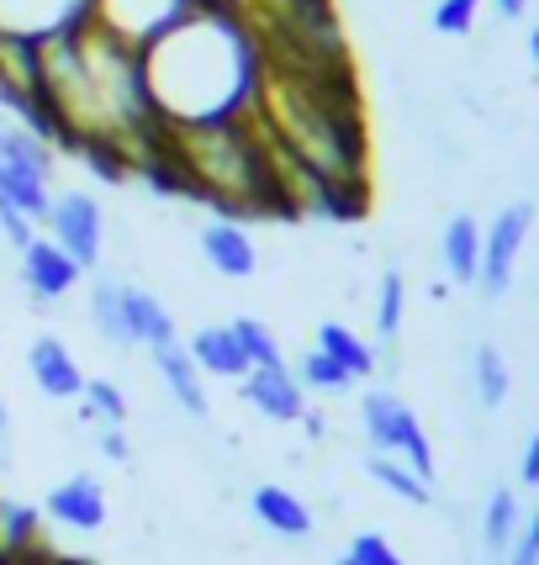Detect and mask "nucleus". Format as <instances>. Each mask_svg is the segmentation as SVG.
<instances>
[{
    "label": "nucleus",
    "instance_id": "obj_11",
    "mask_svg": "<svg viewBox=\"0 0 539 565\" xmlns=\"http://www.w3.org/2000/svg\"><path fill=\"white\" fill-rule=\"evenodd\" d=\"M27 370H32V381H38V392L53 396V402H74V396L85 392V370H80V360L70 354V344L64 339H38V344L27 349Z\"/></svg>",
    "mask_w": 539,
    "mask_h": 565
},
{
    "label": "nucleus",
    "instance_id": "obj_10",
    "mask_svg": "<svg viewBox=\"0 0 539 565\" xmlns=\"http://www.w3.org/2000/svg\"><path fill=\"white\" fill-rule=\"evenodd\" d=\"M17 254H22L27 291L38 296V301H59V296H70L74 286H80V275H85L64 248L53 244V238H32V244L17 248Z\"/></svg>",
    "mask_w": 539,
    "mask_h": 565
},
{
    "label": "nucleus",
    "instance_id": "obj_24",
    "mask_svg": "<svg viewBox=\"0 0 539 565\" xmlns=\"http://www.w3.org/2000/svg\"><path fill=\"white\" fill-rule=\"evenodd\" d=\"M402 307H408V280H402L397 270H387L381 275V286H376V333H381V339H397Z\"/></svg>",
    "mask_w": 539,
    "mask_h": 565
},
{
    "label": "nucleus",
    "instance_id": "obj_4",
    "mask_svg": "<svg viewBox=\"0 0 539 565\" xmlns=\"http://www.w3.org/2000/svg\"><path fill=\"white\" fill-rule=\"evenodd\" d=\"M201 0H91L85 22L101 26L106 38H117L127 49L144 53L148 43H159L175 22H186Z\"/></svg>",
    "mask_w": 539,
    "mask_h": 565
},
{
    "label": "nucleus",
    "instance_id": "obj_14",
    "mask_svg": "<svg viewBox=\"0 0 539 565\" xmlns=\"http://www.w3.org/2000/svg\"><path fill=\"white\" fill-rule=\"evenodd\" d=\"M123 318H127V339H133V344H144V349L175 344L170 307L154 291H144V286H123Z\"/></svg>",
    "mask_w": 539,
    "mask_h": 565
},
{
    "label": "nucleus",
    "instance_id": "obj_20",
    "mask_svg": "<svg viewBox=\"0 0 539 565\" xmlns=\"http://www.w3.org/2000/svg\"><path fill=\"white\" fill-rule=\"evenodd\" d=\"M91 322L106 344H133L127 339V318H123V280H96L91 291Z\"/></svg>",
    "mask_w": 539,
    "mask_h": 565
},
{
    "label": "nucleus",
    "instance_id": "obj_38",
    "mask_svg": "<svg viewBox=\"0 0 539 565\" xmlns=\"http://www.w3.org/2000/svg\"><path fill=\"white\" fill-rule=\"evenodd\" d=\"M339 565H355V561H349V555H344V561H339Z\"/></svg>",
    "mask_w": 539,
    "mask_h": 565
},
{
    "label": "nucleus",
    "instance_id": "obj_31",
    "mask_svg": "<svg viewBox=\"0 0 539 565\" xmlns=\"http://www.w3.org/2000/svg\"><path fill=\"white\" fill-rule=\"evenodd\" d=\"M101 455H106V460H127V434L123 428H101Z\"/></svg>",
    "mask_w": 539,
    "mask_h": 565
},
{
    "label": "nucleus",
    "instance_id": "obj_5",
    "mask_svg": "<svg viewBox=\"0 0 539 565\" xmlns=\"http://www.w3.org/2000/svg\"><path fill=\"white\" fill-rule=\"evenodd\" d=\"M43 227H49V238L70 254L80 270H96L101 233H106V217H101V201L96 196H85V191H59V196L49 201V217H43Z\"/></svg>",
    "mask_w": 539,
    "mask_h": 565
},
{
    "label": "nucleus",
    "instance_id": "obj_9",
    "mask_svg": "<svg viewBox=\"0 0 539 565\" xmlns=\"http://www.w3.org/2000/svg\"><path fill=\"white\" fill-rule=\"evenodd\" d=\"M91 17V0H0V32L17 38H53L64 26H80Z\"/></svg>",
    "mask_w": 539,
    "mask_h": 565
},
{
    "label": "nucleus",
    "instance_id": "obj_34",
    "mask_svg": "<svg viewBox=\"0 0 539 565\" xmlns=\"http://www.w3.org/2000/svg\"><path fill=\"white\" fill-rule=\"evenodd\" d=\"M497 11L503 17H524V0H497Z\"/></svg>",
    "mask_w": 539,
    "mask_h": 565
},
{
    "label": "nucleus",
    "instance_id": "obj_2",
    "mask_svg": "<svg viewBox=\"0 0 539 565\" xmlns=\"http://www.w3.org/2000/svg\"><path fill=\"white\" fill-rule=\"evenodd\" d=\"M159 143L180 170L186 196H201L222 206L228 217H260V212H286L281 201V180L270 164L265 132L254 122V106L233 122H197V127H170L159 132Z\"/></svg>",
    "mask_w": 539,
    "mask_h": 565
},
{
    "label": "nucleus",
    "instance_id": "obj_27",
    "mask_svg": "<svg viewBox=\"0 0 539 565\" xmlns=\"http://www.w3.org/2000/svg\"><path fill=\"white\" fill-rule=\"evenodd\" d=\"M476 392H482V407H503V396H508V365L492 344L476 349Z\"/></svg>",
    "mask_w": 539,
    "mask_h": 565
},
{
    "label": "nucleus",
    "instance_id": "obj_13",
    "mask_svg": "<svg viewBox=\"0 0 539 565\" xmlns=\"http://www.w3.org/2000/svg\"><path fill=\"white\" fill-rule=\"evenodd\" d=\"M148 354H154V370H159L165 392L186 407V418H207V375L186 354V344L175 339V344H159V349H148Z\"/></svg>",
    "mask_w": 539,
    "mask_h": 565
},
{
    "label": "nucleus",
    "instance_id": "obj_28",
    "mask_svg": "<svg viewBox=\"0 0 539 565\" xmlns=\"http://www.w3.org/2000/svg\"><path fill=\"white\" fill-rule=\"evenodd\" d=\"M476 6H482V0H440V6H434V32L466 38L471 26H476Z\"/></svg>",
    "mask_w": 539,
    "mask_h": 565
},
{
    "label": "nucleus",
    "instance_id": "obj_32",
    "mask_svg": "<svg viewBox=\"0 0 539 565\" xmlns=\"http://www.w3.org/2000/svg\"><path fill=\"white\" fill-rule=\"evenodd\" d=\"M518 470H524V487H539V434L529 439V449H524V466H518Z\"/></svg>",
    "mask_w": 539,
    "mask_h": 565
},
{
    "label": "nucleus",
    "instance_id": "obj_37",
    "mask_svg": "<svg viewBox=\"0 0 539 565\" xmlns=\"http://www.w3.org/2000/svg\"><path fill=\"white\" fill-rule=\"evenodd\" d=\"M201 6H233V0H201Z\"/></svg>",
    "mask_w": 539,
    "mask_h": 565
},
{
    "label": "nucleus",
    "instance_id": "obj_18",
    "mask_svg": "<svg viewBox=\"0 0 539 565\" xmlns=\"http://www.w3.org/2000/svg\"><path fill=\"white\" fill-rule=\"evenodd\" d=\"M318 349L334 360V365L349 370V381H366L370 370H376V349H370L360 333H349L344 322H323V328H318Z\"/></svg>",
    "mask_w": 539,
    "mask_h": 565
},
{
    "label": "nucleus",
    "instance_id": "obj_25",
    "mask_svg": "<svg viewBox=\"0 0 539 565\" xmlns=\"http://www.w3.org/2000/svg\"><path fill=\"white\" fill-rule=\"evenodd\" d=\"M80 413L85 418H96L101 428H123L127 423V402H123V392L112 386V381H85V392H80Z\"/></svg>",
    "mask_w": 539,
    "mask_h": 565
},
{
    "label": "nucleus",
    "instance_id": "obj_3",
    "mask_svg": "<svg viewBox=\"0 0 539 565\" xmlns=\"http://www.w3.org/2000/svg\"><path fill=\"white\" fill-rule=\"evenodd\" d=\"M360 423H366L376 455H392V460H402L408 470H418L423 481H434V449H429V434H423L418 413L402 402V396L370 392L366 402H360Z\"/></svg>",
    "mask_w": 539,
    "mask_h": 565
},
{
    "label": "nucleus",
    "instance_id": "obj_7",
    "mask_svg": "<svg viewBox=\"0 0 539 565\" xmlns=\"http://www.w3.org/2000/svg\"><path fill=\"white\" fill-rule=\"evenodd\" d=\"M244 402L270 423H302L307 418V392L296 381V370L286 360L275 365H254L244 375Z\"/></svg>",
    "mask_w": 539,
    "mask_h": 565
},
{
    "label": "nucleus",
    "instance_id": "obj_8",
    "mask_svg": "<svg viewBox=\"0 0 539 565\" xmlns=\"http://www.w3.org/2000/svg\"><path fill=\"white\" fill-rule=\"evenodd\" d=\"M43 518L59 523V529H70V534H96L106 523V487L96 476H70V481H59L43 497Z\"/></svg>",
    "mask_w": 539,
    "mask_h": 565
},
{
    "label": "nucleus",
    "instance_id": "obj_15",
    "mask_svg": "<svg viewBox=\"0 0 539 565\" xmlns=\"http://www.w3.org/2000/svg\"><path fill=\"white\" fill-rule=\"evenodd\" d=\"M186 354L197 360L201 375H222V381H244L249 375V360H244V349H239V339H233L228 322L191 333V339H186Z\"/></svg>",
    "mask_w": 539,
    "mask_h": 565
},
{
    "label": "nucleus",
    "instance_id": "obj_19",
    "mask_svg": "<svg viewBox=\"0 0 539 565\" xmlns=\"http://www.w3.org/2000/svg\"><path fill=\"white\" fill-rule=\"evenodd\" d=\"M444 270H450V280H476V270H482V227H476V217H450V227H444Z\"/></svg>",
    "mask_w": 539,
    "mask_h": 565
},
{
    "label": "nucleus",
    "instance_id": "obj_17",
    "mask_svg": "<svg viewBox=\"0 0 539 565\" xmlns=\"http://www.w3.org/2000/svg\"><path fill=\"white\" fill-rule=\"evenodd\" d=\"M32 550H43V523H38V508L0 497V565L22 561V555H32Z\"/></svg>",
    "mask_w": 539,
    "mask_h": 565
},
{
    "label": "nucleus",
    "instance_id": "obj_1",
    "mask_svg": "<svg viewBox=\"0 0 539 565\" xmlns=\"http://www.w3.org/2000/svg\"><path fill=\"white\" fill-rule=\"evenodd\" d=\"M138 58H144L148 106L170 127L244 117L265 70L254 32L233 6H197Z\"/></svg>",
    "mask_w": 539,
    "mask_h": 565
},
{
    "label": "nucleus",
    "instance_id": "obj_23",
    "mask_svg": "<svg viewBox=\"0 0 539 565\" xmlns=\"http://www.w3.org/2000/svg\"><path fill=\"white\" fill-rule=\"evenodd\" d=\"M228 328H233V339H239V349H244L249 370H254V365H275V360H281V339H275L260 318H233Z\"/></svg>",
    "mask_w": 539,
    "mask_h": 565
},
{
    "label": "nucleus",
    "instance_id": "obj_33",
    "mask_svg": "<svg viewBox=\"0 0 539 565\" xmlns=\"http://www.w3.org/2000/svg\"><path fill=\"white\" fill-rule=\"evenodd\" d=\"M11 565H80V561H64L53 550H32V555H22V561H11Z\"/></svg>",
    "mask_w": 539,
    "mask_h": 565
},
{
    "label": "nucleus",
    "instance_id": "obj_6",
    "mask_svg": "<svg viewBox=\"0 0 539 565\" xmlns=\"http://www.w3.org/2000/svg\"><path fill=\"white\" fill-rule=\"evenodd\" d=\"M529 222H535V206L518 201V206H503L497 222L482 233V270H476V280H482V291L487 296L508 291L514 265H518V248H524V238H529Z\"/></svg>",
    "mask_w": 539,
    "mask_h": 565
},
{
    "label": "nucleus",
    "instance_id": "obj_36",
    "mask_svg": "<svg viewBox=\"0 0 539 565\" xmlns=\"http://www.w3.org/2000/svg\"><path fill=\"white\" fill-rule=\"evenodd\" d=\"M529 53H535V70H539V26L529 32Z\"/></svg>",
    "mask_w": 539,
    "mask_h": 565
},
{
    "label": "nucleus",
    "instance_id": "obj_35",
    "mask_svg": "<svg viewBox=\"0 0 539 565\" xmlns=\"http://www.w3.org/2000/svg\"><path fill=\"white\" fill-rule=\"evenodd\" d=\"M6 434H11V418H6V402H0V444H6Z\"/></svg>",
    "mask_w": 539,
    "mask_h": 565
},
{
    "label": "nucleus",
    "instance_id": "obj_29",
    "mask_svg": "<svg viewBox=\"0 0 539 565\" xmlns=\"http://www.w3.org/2000/svg\"><path fill=\"white\" fill-rule=\"evenodd\" d=\"M349 561H355V565H402V555H397L381 534H355V544H349Z\"/></svg>",
    "mask_w": 539,
    "mask_h": 565
},
{
    "label": "nucleus",
    "instance_id": "obj_21",
    "mask_svg": "<svg viewBox=\"0 0 539 565\" xmlns=\"http://www.w3.org/2000/svg\"><path fill=\"white\" fill-rule=\"evenodd\" d=\"M370 476H376V481H381L392 497L413 502V508H423V502H429V481H423L418 470H408L402 460H392V455H370Z\"/></svg>",
    "mask_w": 539,
    "mask_h": 565
},
{
    "label": "nucleus",
    "instance_id": "obj_16",
    "mask_svg": "<svg viewBox=\"0 0 539 565\" xmlns=\"http://www.w3.org/2000/svg\"><path fill=\"white\" fill-rule=\"evenodd\" d=\"M249 508L254 518L265 523L270 534H281V540H307L313 534V513H307V502L286 487H260V492L249 497Z\"/></svg>",
    "mask_w": 539,
    "mask_h": 565
},
{
    "label": "nucleus",
    "instance_id": "obj_12",
    "mask_svg": "<svg viewBox=\"0 0 539 565\" xmlns=\"http://www.w3.org/2000/svg\"><path fill=\"white\" fill-rule=\"evenodd\" d=\"M201 254H207V265H212L222 280H249L254 265H260V248L249 238V227H239L233 217L201 227Z\"/></svg>",
    "mask_w": 539,
    "mask_h": 565
},
{
    "label": "nucleus",
    "instance_id": "obj_22",
    "mask_svg": "<svg viewBox=\"0 0 539 565\" xmlns=\"http://www.w3.org/2000/svg\"><path fill=\"white\" fill-rule=\"evenodd\" d=\"M296 381H302V392H349L355 381H349V370L334 365L323 349H313V354H302L296 360Z\"/></svg>",
    "mask_w": 539,
    "mask_h": 565
},
{
    "label": "nucleus",
    "instance_id": "obj_30",
    "mask_svg": "<svg viewBox=\"0 0 539 565\" xmlns=\"http://www.w3.org/2000/svg\"><path fill=\"white\" fill-rule=\"evenodd\" d=\"M514 565H539V502H535V518H529V529H524V540H518Z\"/></svg>",
    "mask_w": 539,
    "mask_h": 565
},
{
    "label": "nucleus",
    "instance_id": "obj_26",
    "mask_svg": "<svg viewBox=\"0 0 539 565\" xmlns=\"http://www.w3.org/2000/svg\"><path fill=\"white\" fill-rule=\"evenodd\" d=\"M482 534H487V550H508L518 534V497L508 487H497L487 502V523H482Z\"/></svg>",
    "mask_w": 539,
    "mask_h": 565
}]
</instances>
